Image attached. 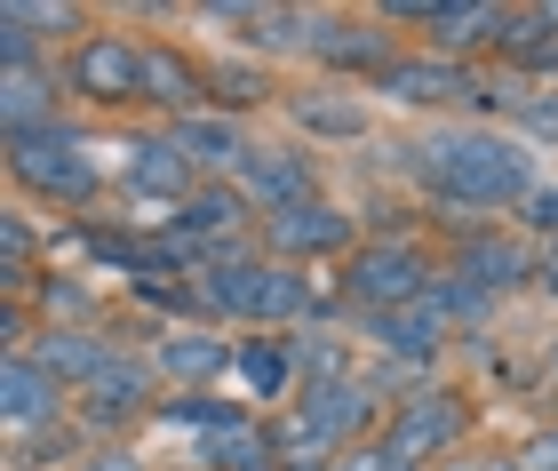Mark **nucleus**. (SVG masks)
Returning a JSON list of instances; mask_svg holds the SVG:
<instances>
[{
    "label": "nucleus",
    "instance_id": "nucleus-5",
    "mask_svg": "<svg viewBox=\"0 0 558 471\" xmlns=\"http://www.w3.org/2000/svg\"><path fill=\"white\" fill-rule=\"evenodd\" d=\"M72 96H88V105H129V96H144V48H129L120 33H96L72 48L64 64Z\"/></svg>",
    "mask_w": 558,
    "mask_h": 471
},
{
    "label": "nucleus",
    "instance_id": "nucleus-22",
    "mask_svg": "<svg viewBox=\"0 0 558 471\" xmlns=\"http://www.w3.org/2000/svg\"><path fill=\"white\" fill-rule=\"evenodd\" d=\"M495 48H502L519 72H558V16H550V9H511V24H502Z\"/></svg>",
    "mask_w": 558,
    "mask_h": 471
},
{
    "label": "nucleus",
    "instance_id": "nucleus-14",
    "mask_svg": "<svg viewBox=\"0 0 558 471\" xmlns=\"http://www.w3.org/2000/svg\"><path fill=\"white\" fill-rule=\"evenodd\" d=\"M247 225V201H240V184H199L184 208H175V232L199 240L208 256H232V232Z\"/></svg>",
    "mask_w": 558,
    "mask_h": 471
},
{
    "label": "nucleus",
    "instance_id": "nucleus-23",
    "mask_svg": "<svg viewBox=\"0 0 558 471\" xmlns=\"http://www.w3.org/2000/svg\"><path fill=\"white\" fill-rule=\"evenodd\" d=\"M129 184H136V192H151V201H175V208H184L192 192H199V168H192V160H184V153H175V144L160 136V144H144V153H136Z\"/></svg>",
    "mask_w": 558,
    "mask_h": 471
},
{
    "label": "nucleus",
    "instance_id": "nucleus-24",
    "mask_svg": "<svg viewBox=\"0 0 558 471\" xmlns=\"http://www.w3.org/2000/svg\"><path fill=\"white\" fill-rule=\"evenodd\" d=\"M232 376L256 391V400H271V391H288V376H295V343H279V336H247V343H240V360H232Z\"/></svg>",
    "mask_w": 558,
    "mask_h": 471
},
{
    "label": "nucleus",
    "instance_id": "nucleus-20",
    "mask_svg": "<svg viewBox=\"0 0 558 471\" xmlns=\"http://www.w3.org/2000/svg\"><path fill=\"white\" fill-rule=\"evenodd\" d=\"M319 64H343V72H375V81H384V72H391L399 57H391V40L375 33V24H343V16H327V33H319Z\"/></svg>",
    "mask_w": 558,
    "mask_h": 471
},
{
    "label": "nucleus",
    "instance_id": "nucleus-30",
    "mask_svg": "<svg viewBox=\"0 0 558 471\" xmlns=\"http://www.w3.org/2000/svg\"><path fill=\"white\" fill-rule=\"evenodd\" d=\"M295 376L312 384V391L343 384V376H351V367H343V343H336V336H303V343H295Z\"/></svg>",
    "mask_w": 558,
    "mask_h": 471
},
{
    "label": "nucleus",
    "instance_id": "nucleus-9",
    "mask_svg": "<svg viewBox=\"0 0 558 471\" xmlns=\"http://www.w3.org/2000/svg\"><path fill=\"white\" fill-rule=\"evenodd\" d=\"M0 415H9L16 432H48L64 415V384L48 376V367L24 352V360H0Z\"/></svg>",
    "mask_w": 558,
    "mask_h": 471
},
{
    "label": "nucleus",
    "instance_id": "nucleus-7",
    "mask_svg": "<svg viewBox=\"0 0 558 471\" xmlns=\"http://www.w3.org/2000/svg\"><path fill=\"white\" fill-rule=\"evenodd\" d=\"M264 240H271V256H336V247H351V216L336 201H303V208H279L264 216Z\"/></svg>",
    "mask_w": 558,
    "mask_h": 471
},
{
    "label": "nucleus",
    "instance_id": "nucleus-39",
    "mask_svg": "<svg viewBox=\"0 0 558 471\" xmlns=\"http://www.w3.org/2000/svg\"><path fill=\"white\" fill-rule=\"evenodd\" d=\"M543 295H558V256H550V264H543Z\"/></svg>",
    "mask_w": 558,
    "mask_h": 471
},
{
    "label": "nucleus",
    "instance_id": "nucleus-19",
    "mask_svg": "<svg viewBox=\"0 0 558 471\" xmlns=\"http://www.w3.org/2000/svg\"><path fill=\"white\" fill-rule=\"evenodd\" d=\"M502 24H511V9L502 0H439V16H430V57H454V48L471 40H502Z\"/></svg>",
    "mask_w": 558,
    "mask_h": 471
},
{
    "label": "nucleus",
    "instance_id": "nucleus-17",
    "mask_svg": "<svg viewBox=\"0 0 558 471\" xmlns=\"http://www.w3.org/2000/svg\"><path fill=\"white\" fill-rule=\"evenodd\" d=\"M240 352L223 336H208V328H175L168 343H160V376H175V391H192V384H208V376H223Z\"/></svg>",
    "mask_w": 558,
    "mask_h": 471
},
{
    "label": "nucleus",
    "instance_id": "nucleus-8",
    "mask_svg": "<svg viewBox=\"0 0 558 471\" xmlns=\"http://www.w3.org/2000/svg\"><path fill=\"white\" fill-rule=\"evenodd\" d=\"M367 336L384 343L391 360H439V343H447V304H439V295H415V304L367 312Z\"/></svg>",
    "mask_w": 558,
    "mask_h": 471
},
{
    "label": "nucleus",
    "instance_id": "nucleus-3",
    "mask_svg": "<svg viewBox=\"0 0 558 471\" xmlns=\"http://www.w3.org/2000/svg\"><path fill=\"white\" fill-rule=\"evenodd\" d=\"M343 295H351L360 312H391V304H415V295H430V264H423V247L384 240V247H367V256H351Z\"/></svg>",
    "mask_w": 558,
    "mask_h": 471
},
{
    "label": "nucleus",
    "instance_id": "nucleus-6",
    "mask_svg": "<svg viewBox=\"0 0 558 471\" xmlns=\"http://www.w3.org/2000/svg\"><path fill=\"white\" fill-rule=\"evenodd\" d=\"M375 88L399 96V105H423V112H430V105H487V88H495V81H471V72L454 64V57H399Z\"/></svg>",
    "mask_w": 558,
    "mask_h": 471
},
{
    "label": "nucleus",
    "instance_id": "nucleus-15",
    "mask_svg": "<svg viewBox=\"0 0 558 471\" xmlns=\"http://www.w3.org/2000/svg\"><path fill=\"white\" fill-rule=\"evenodd\" d=\"M463 280L487 288V295H511V288H526V280H543V264H535V247H526V240L478 232V240H463Z\"/></svg>",
    "mask_w": 558,
    "mask_h": 471
},
{
    "label": "nucleus",
    "instance_id": "nucleus-37",
    "mask_svg": "<svg viewBox=\"0 0 558 471\" xmlns=\"http://www.w3.org/2000/svg\"><path fill=\"white\" fill-rule=\"evenodd\" d=\"M526 225L558 240V184H550V192H535V201H526Z\"/></svg>",
    "mask_w": 558,
    "mask_h": 471
},
{
    "label": "nucleus",
    "instance_id": "nucleus-10",
    "mask_svg": "<svg viewBox=\"0 0 558 471\" xmlns=\"http://www.w3.org/2000/svg\"><path fill=\"white\" fill-rule=\"evenodd\" d=\"M81 415H88L96 432H120V424H136V415H160V408H151V367L144 360H112L105 376L88 384Z\"/></svg>",
    "mask_w": 558,
    "mask_h": 471
},
{
    "label": "nucleus",
    "instance_id": "nucleus-25",
    "mask_svg": "<svg viewBox=\"0 0 558 471\" xmlns=\"http://www.w3.org/2000/svg\"><path fill=\"white\" fill-rule=\"evenodd\" d=\"M57 88L40 81V72H9L0 81V120H9V136H33V129H57Z\"/></svg>",
    "mask_w": 558,
    "mask_h": 471
},
{
    "label": "nucleus",
    "instance_id": "nucleus-42",
    "mask_svg": "<svg viewBox=\"0 0 558 471\" xmlns=\"http://www.w3.org/2000/svg\"><path fill=\"white\" fill-rule=\"evenodd\" d=\"M550 367H558V343H550Z\"/></svg>",
    "mask_w": 558,
    "mask_h": 471
},
{
    "label": "nucleus",
    "instance_id": "nucleus-35",
    "mask_svg": "<svg viewBox=\"0 0 558 471\" xmlns=\"http://www.w3.org/2000/svg\"><path fill=\"white\" fill-rule=\"evenodd\" d=\"M511 463H519V471H558V424H550V432H535Z\"/></svg>",
    "mask_w": 558,
    "mask_h": 471
},
{
    "label": "nucleus",
    "instance_id": "nucleus-40",
    "mask_svg": "<svg viewBox=\"0 0 558 471\" xmlns=\"http://www.w3.org/2000/svg\"><path fill=\"white\" fill-rule=\"evenodd\" d=\"M463 471H519V463H502V456H495V463H463Z\"/></svg>",
    "mask_w": 558,
    "mask_h": 471
},
{
    "label": "nucleus",
    "instance_id": "nucleus-31",
    "mask_svg": "<svg viewBox=\"0 0 558 471\" xmlns=\"http://www.w3.org/2000/svg\"><path fill=\"white\" fill-rule=\"evenodd\" d=\"M256 96H264V72L256 64H208V105L240 112V105H256Z\"/></svg>",
    "mask_w": 558,
    "mask_h": 471
},
{
    "label": "nucleus",
    "instance_id": "nucleus-16",
    "mask_svg": "<svg viewBox=\"0 0 558 471\" xmlns=\"http://www.w3.org/2000/svg\"><path fill=\"white\" fill-rule=\"evenodd\" d=\"M144 105H168L175 120H192L208 105V64H184L175 48H144Z\"/></svg>",
    "mask_w": 558,
    "mask_h": 471
},
{
    "label": "nucleus",
    "instance_id": "nucleus-13",
    "mask_svg": "<svg viewBox=\"0 0 558 471\" xmlns=\"http://www.w3.org/2000/svg\"><path fill=\"white\" fill-rule=\"evenodd\" d=\"M232 184H240V201H256V208H271V216L319 201V192H312V160H303V153H256Z\"/></svg>",
    "mask_w": 558,
    "mask_h": 471
},
{
    "label": "nucleus",
    "instance_id": "nucleus-21",
    "mask_svg": "<svg viewBox=\"0 0 558 471\" xmlns=\"http://www.w3.org/2000/svg\"><path fill=\"white\" fill-rule=\"evenodd\" d=\"M199 471H279V439L256 424H223L199 439Z\"/></svg>",
    "mask_w": 558,
    "mask_h": 471
},
{
    "label": "nucleus",
    "instance_id": "nucleus-12",
    "mask_svg": "<svg viewBox=\"0 0 558 471\" xmlns=\"http://www.w3.org/2000/svg\"><path fill=\"white\" fill-rule=\"evenodd\" d=\"M264 271L271 264H256V256H240V247H232V256H216L208 271H199V304L256 328V319H264Z\"/></svg>",
    "mask_w": 558,
    "mask_h": 471
},
{
    "label": "nucleus",
    "instance_id": "nucleus-26",
    "mask_svg": "<svg viewBox=\"0 0 558 471\" xmlns=\"http://www.w3.org/2000/svg\"><path fill=\"white\" fill-rule=\"evenodd\" d=\"M487 105H502V112L519 120V129H535V136L558 144V88H535L526 72H511V81H495V88H487Z\"/></svg>",
    "mask_w": 558,
    "mask_h": 471
},
{
    "label": "nucleus",
    "instance_id": "nucleus-28",
    "mask_svg": "<svg viewBox=\"0 0 558 471\" xmlns=\"http://www.w3.org/2000/svg\"><path fill=\"white\" fill-rule=\"evenodd\" d=\"M312 312H319L312 280H303L295 264H271V271H264V319H256V328H279V319H312Z\"/></svg>",
    "mask_w": 558,
    "mask_h": 471
},
{
    "label": "nucleus",
    "instance_id": "nucleus-34",
    "mask_svg": "<svg viewBox=\"0 0 558 471\" xmlns=\"http://www.w3.org/2000/svg\"><path fill=\"white\" fill-rule=\"evenodd\" d=\"M40 312H48V319H88V304H81V280H48Z\"/></svg>",
    "mask_w": 558,
    "mask_h": 471
},
{
    "label": "nucleus",
    "instance_id": "nucleus-29",
    "mask_svg": "<svg viewBox=\"0 0 558 471\" xmlns=\"http://www.w3.org/2000/svg\"><path fill=\"white\" fill-rule=\"evenodd\" d=\"M295 129H312V136H367V105H351V96H295Z\"/></svg>",
    "mask_w": 558,
    "mask_h": 471
},
{
    "label": "nucleus",
    "instance_id": "nucleus-2",
    "mask_svg": "<svg viewBox=\"0 0 558 471\" xmlns=\"http://www.w3.org/2000/svg\"><path fill=\"white\" fill-rule=\"evenodd\" d=\"M9 168H16V184H33L48 192V201H96L105 192V168H96L81 153V136H64V129H33V136H9Z\"/></svg>",
    "mask_w": 558,
    "mask_h": 471
},
{
    "label": "nucleus",
    "instance_id": "nucleus-11",
    "mask_svg": "<svg viewBox=\"0 0 558 471\" xmlns=\"http://www.w3.org/2000/svg\"><path fill=\"white\" fill-rule=\"evenodd\" d=\"M168 144H175V153H184L192 168H216V177H240V168L256 160V153H247V136H240V120H223V112H192V120H175Z\"/></svg>",
    "mask_w": 558,
    "mask_h": 471
},
{
    "label": "nucleus",
    "instance_id": "nucleus-33",
    "mask_svg": "<svg viewBox=\"0 0 558 471\" xmlns=\"http://www.w3.org/2000/svg\"><path fill=\"white\" fill-rule=\"evenodd\" d=\"M9 9L33 24V33H72V24H81V9H64V0H9Z\"/></svg>",
    "mask_w": 558,
    "mask_h": 471
},
{
    "label": "nucleus",
    "instance_id": "nucleus-41",
    "mask_svg": "<svg viewBox=\"0 0 558 471\" xmlns=\"http://www.w3.org/2000/svg\"><path fill=\"white\" fill-rule=\"evenodd\" d=\"M279 471H327V463H279Z\"/></svg>",
    "mask_w": 558,
    "mask_h": 471
},
{
    "label": "nucleus",
    "instance_id": "nucleus-38",
    "mask_svg": "<svg viewBox=\"0 0 558 471\" xmlns=\"http://www.w3.org/2000/svg\"><path fill=\"white\" fill-rule=\"evenodd\" d=\"M81 471H144V463H136V456H129V448H96V456H88V463H81Z\"/></svg>",
    "mask_w": 558,
    "mask_h": 471
},
{
    "label": "nucleus",
    "instance_id": "nucleus-32",
    "mask_svg": "<svg viewBox=\"0 0 558 471\" xmlns=\"http://www.w3.org/2000/svg\"><path fill=\"white\" fill-rule=\"evenodd\" d=\"M430 295H439V304H447V319H487V312H495V295H487V288H471L463 271H447V280H430Z\"/></svg>",
    "mask_w": 558,
    "mask_h": 471
},
{
    "label": "nucleus",
    "instance_id": "nucleus-4",
    "mask_svg": "<svg viewBox=\"0 0 558 471\" xmlns=\"http://www.w3.org/2000/svg\"><path fill=\"white\" fill-rule=\"evenodd\" d=\"M463 424H471L463 391H423V400H408V408L384 424V448L408 463V471H423V463H439L454 439H463Z\"/></svg>",
    "mask_w": 558,
    "mask_h": 471
},
{
    "label": "nucleus",
    "instance_id": "nucleus-18",
    "mask_svg": "<svg viewBox=\"0 0 558 471\" xmlns=\"http://www.w3.org/2000/svg\"><path fill=\"white\" fill-rule=\"evenodd\" d=\"M33 360H40L57 384H81V391H88V384L112 367V352H105V343H96L88 328H48V336L33 343Z\"/></svg>",
    "mask_w": 558,
    "mask_h": 471
},
{
    "label": "nucleus",
    "instance_id": "nucleus-36",
    "mask_svg": "<svg viewBox=\"0 0 558 471\" xmlns=\"http://www.w3.org/2000/svg\"><path fill=\"white\" fill-rule=\"evenodd\" d=\"M336 471H408V463H399L391 448H351V456H343Z\"/></svg>",
    "mask_w": 558,
    "mask_h": 471
},
{
    "label": "nucleus",
    "instance_id": "nucleus-27",
    "mask_svg": "<svg viewBox=\"0 0 558 471\" xmlns=\"http://www.w3.org/2000/svg\"><path fill=\"white\" fill-rule=\"evenodd\" d=\"M151 424H175V432H223V424H247V408H232V400H216V391H175V400H160V415Z\"/></svg>",
    "mask_w": 558,
    "mask_h": 471
},
{
    "label": "nucleus",
    "instance_id": "nucleus-1",
    "mask_svg": "<svg viewBox=\"0 0 558 471\" xmlns=\"http://www.w3.org/2000/svg\"><path fill=\"white\" fill-rule=\"evenodd\" d=\"M423 184L439 192L447 208H526L535 201V160L519 153L511 136H487V129H463V136H430L423 144Z\"/></svg>",
    "mask_w": 558,
    "mask_h": 471
}]
</instances>
